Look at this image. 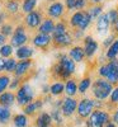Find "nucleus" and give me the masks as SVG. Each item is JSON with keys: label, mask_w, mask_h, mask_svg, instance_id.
Returning a JSON list of instances; mask_svg holds the SVG:
<instances>
[{"label": "nucleus", "mask_w": 118, "mask_h": 127, "mask_svg": "<svg viewBox=\"0 0 118 127\" xmlns=\"http://www.w3.org/2000/svg\"><path fill=\"white\" fill-rule=\"evenodd\" d=\"M15 66H17V60L13 59V57H9V60H5L4 71H6V72H14Z\"/></svg>", "instance_id": "e433bc0d"}, {"label": "nucleus", "mask_w": 118, "mask_h": 127, "mask_svg": "<svg viewBox=\"0 0 118 127\" xmlns=\"http://www.w3.org/2000/svg\"><path fill=\"white\" fill-rule=\"evenodd\" d=\"M109 20H108V17H107V13L105 14H102L98 19H96V32L99 34H105L109 29Z\"/></svg>", "instance_id": "2eb2a0df"}, {"label": "nucleus", "mask_w": 118, "mask_h": 127, "mask_svg": "<svg viewBox=\"0 0 118 127\" xmlns=\"http://www.w3.org/2000/svg\"><path fill=\"white\" fill-rule=\"evenodd\" d=\"M72 41L74 38L69 32H66V33H63L61 36H57V37H52V42L56 47H67L72 43Z\"/></svg>", "instance_id": "ddd939ff"}, {"label": "nucleus", "mask_w": 118, "mask_h": 127, "mask_svg": "<svg viewBox=\"0 0 118 127\" xmlns=\"http://www.w3.org/2000/svg\"><path fill=\"white\" fill-rule=\"evenodd\" d=\"M91 87V79L90 78H84L80 80L79 83V85H78V92L80 94H84V93H87V90Z\"/></svg>", "instance_id": "c756f323"}, {"label": "nucleus", "mask_w": 118, "mask_h": 127, "mask_svg": "<svg viewBox=\"0 0 118 127\" xmlns=\"http://www.w3.org/2000/svg\"><path fill=\"white\" fill-rule=\"evenodd\" d=\"M90 23H91V19H90L89 14H88L87 12H84V17H83V19H81V22H80V24H79L78 29H79V31L85 32V31L88 29V27L90 26Z\"/></svg>", "instance_id": "473e14b6"}, {"label": "nucleus", "mask_w": 118, "mask_h": 127, "mask_svg": "<svg viewBox=\"0 0 118 127\" xmlns=\"http://www.w3.org/2000/svg\"><path fill=\"white\" fill-rule=\"evenodd\" d=\"M63 92H65V84L61 83V81L53 83L52 85L50 87V93L52 95H61Z\"/></svg>", "instance_id": "393cba45"}, {"label": "nucleus", "mask_w": 118, "mask_h": 127, "mask_svg": "<svg viewBox=\"0 0 118 127\" xmlns=\"http://www.w3.org/2000/svg\"><path fill=\"white\" fill-rule=\"evenodd\" d=\"M0 8H1V4H0Z\"/></svg>", "instance_id": "4d7b16f0"}, {"label": "nucleus", "mask_w": 118, "mask_h": 127, "mask_svg": "<svg viewBox=\"0 0 118 127\" xmlns=\"http://www.w3.org/2000/svg\"><path fill=\"white\" fill-rule=\"evenodd\" d=\"M18 87H19V79H18V78H15V79H13V80H10V84H9V88H10V89H12V90H15Z\"/></svg>", "instance_id": "37998d69"}, {"label": "nucleus", "mask_w": 118, "mask_h": 127, "mask_svg": "<svg viewBox=\"0 0 118 127\" xmlns=\"http://www.w3.org/2000/svg\"><path fill=\"white\" fill-rule=\"evenodd\" d=\"M91 89H93L91 92H93V95L95 97V99L103 102L111 95V93L113 90V85L108 80L99 78L91 84Z\"/></svg>", "instance_id": "f257e3e1"}, {"label": "nucleus", "mask_w": 118, "mask_h": 127, "mask_svg": "<svg viewBox=\"0 0 118 127\" xmlns=\"http://www.w3.org/2000/svg\"><path fill=\"white\" fill-rule=\"evenodd\" d=\"M117 56H118V38H116L113 43H112L108 48H107L105 59H108V60H114Z\"/></svg>", "instance_id": "5701e85b"}, {"label": "nucleus", "mask_w": 118, "mask_h": 127, "mask_svg": "<svg viewBox=\"0 0 118 127\" xmlns=\"http://www.w3.org/2000/svg\"><path fill=\"white\" fill-rule=\"evenodd\" d=\"M63 14H65V5L61 1H55L47 8V15L50 18H62Z\"/></svg>", "instance_id": "9d476101"}, {"label": "nucleus", "mask_w": 118, "mask_h": 127, "mask_svg": "<svg viewBox=\"0 0 118 127\" xmlns=\"http://www.w3.org/2000/svg\"><path fill=\"white\" fill-rule=\"evenodd\" d=\"M69 57L74 61V62H81L85 57L84 54V48L80 46H74L70 51H69Z\"/></svg>", "instance_id": "a211bd4d"}, {"label": "nucleus", "mask_w": 118, "mask_h": 127, "mask_svg": "<svg viewBox=\"0 0 118 127\" xmlns=\"http://www.w3.org/2000/svg\"><path fill=\"white\" fill-rule=\"evenodd\" d=\"M109 99H111L112 104H118V87L113 88V90L109 95Z\"/></svg>", "instance_id": "ea45409f"}, {"label": "nucleus", "mask_w": 118, "mask_h": 127, "mask_svg": "<svg viewBox=\"0 0 118 127\" xmlns=\"http://www.w3.org/2000/svg\"><path fill=\"white\" fill-rule=\"evenodd\" d=\"M10 80L12 79L9 78V75H0V94L6 90V88L10 84Z\"/></svg>", "instance_id": "c9c22d12"}, {"label": "nucleus", "mask_w": 118, "mask_h": 127, "mask_svg": "<svg viewBox=\"0 0 118 127\" xmlns=\"http://www.w3.org/2000/svg\"><path fill=\"white\" fill-rule=\"evenodd\" d=\"M13 32H14V27L10 23H4L1 27H0V33H1L3 36H5V37L13 36Z\"/></svg>", "instance_id": "f704fd0d"}, {"label": "nucleus", "mask_w": 118, "mask_h": 127, "mask_svg": "<svg viewBox=\"0 0 118 127\" xmlns=\"http://www.w3.org/2000/svg\"><path fill=\"white\" fill-rule=\"evenodd\" d=\"M87 13L89 14V17H90L91 20L98 19V18L103 14V8H102L100 5H94V6H91V8L88 10Z\"/></svg>", "instance_id": "c85d7f7f"}, {"label": "nucleus", "mask_w": 118, "mask_h": 127, "mask_svg": "<svg viewBox=\"0 0 118 127\" xmlns=\"http://www.w3.org/2000/svg\"><path fill=\"white\" fill-rule=\"evenodd\" d=\"M53 28H55V22L53 19L50 18H45L42 20L41 26L38 27V33H43V34H51L53 32Z\"/></svg>", "instance_id": "dca6fc26"}, {"label": "nucleus", "mask_w": 118, "mask_h": 127, "mask_svg": "<svg viewBox=\"0 0 118 127\" xmlns=\"http://www.w3.org/2000/svg\"><path fill=\"white\" fill-rule=\"evenodd\" d=\"M84 38V32L79 29H74V39H80Z\"/></svg>", "instance_id": "a18cd8bd"}, {"label": "nucleus", "mask_w": 118, "mask_h": 127, "mask_svg": "<svg viewBox=\"0 0 118 127\" xmlns=\"http://www.w3.org/2000/svg\"><path fill=\"white\" fill-rule=\"evenodd\" d=\"M42 20H43L42 13L38 12V10H33V12L28 13L24 17V27H28V28H32V29H37L41 26Z\"/></svg>", "instance_id": "0eeeda50"}, {"label": "nucleus", "mask_w": 118, "mask_h": 127, "mask_svg": "<svg viewBox=\"0 0 118 127\" xmlns=\"http://www.w3.org/2000/svg\"><path fill=\"white\" fill-rule=\"evenodd\" d=\"M103 1H104V0H91V3H93V4H96V5L100 4V3H103Z\"/></svg>", "instance_id": "3c124183"}, {"label": "nucleus", "mask_w": 118, "mask_h": 127, "mask_svg": "<svg viewBox=\"0 0 118 127\" xmlns=\"http://www.w3.org/2000/svg\"><path fill=\"white\" fill-rule=\"evenodd\" d=\"M37 0H23V4H22V10L23 13L28 14L30 12H33L37 6Z\"/></svg>", "instance_id": "cd10ccee"}, {"label": "nucleus", "mask_w": 118, "mask_h": 127, "mask_svg": "<svg viewBox=\"0 0 118 127\" xmlns=\"http://www.w3.org/2000/svg\"><path fill=\"white\" fill-rule=\"evenodd\" d=\"M107 17H108V20L111 26H116L117 20H118V10L117 9H111L108 13H107Z\"/></svg>", "instance_id": "58836bf2"}, {"label": "nucleus", "mask_w": 118, "mask_h": 127, "mask_svg": "<svg viewBox=\"0 0 118 127\" xmlns=\"http://www.w3.org/2000/svg\"><path fill=\"white\" fill-rule=\"evenodd\" d=\"M34 98V92L32 89V87L29 84H23L22 87L18 89L17 93V102L19 105H27L28 103H30Z\"/></svg>", "instance_id": "7ed1b4c3"}, {"label": "nucleus", "mask_w": 118, "mask_h": 127, "mask_svg": "<svg viewBox=\"0 0 118 127\" xmlns=\"http://www.w3.org/2000/svg\"><path fill=\"white\" fill-rule=\"evenodd\" d=\"M32 66V60H20L19 62H17V66L14 70V75L15 78H22L23 75L28 72V70Z\"/></svg>", "instance_id": "4468645a"}, {"label": "nucleus", "mask_w": 118, "mask_h": 127, "mask_svg": "<svg viewBox=\"0 0 118 127\" xmlns=\"http://www.w3.org/2000/svg\"><path fill=\"white\" fill-rule=\"evenodd\" d=\"M6 17H8V13H5V12H0V27H1V26L5 23Z\"/></svg>", "instance_id": "49530a36"}, {"label": "nucleus", "mask_w": 118, "mask_h": 127, "mask_svg": "<svg viewBox=\"0 0 118 127\" xmlns=\"http://www.w3.org/2000/svg\"><path fill=\"white\" fill-rule=\"evenodd\" d=\"M112 122L114 125H118V109H116L114 113H113V116H112Z\"/></svg>", "instance_id": "de8ad7c7"}, {"label": "nucleus", "mask_w": 118, "mask_h": 127, "mask_svg": "<svg viewBox=\"0 0 118 127\" xmlns=\"http://www.w3.org/2000/svg\"><path fill=\"white\" fill-rule=\"evenodd\" d=\"M10 117H12V112L6 107H0V123L5 125L9 122Z\"/></svg>", "instance_id": "7c9ffc66"}, {"label": "nucleus", "mask_w": 118, "mask_h": 127, "mask_svg": "<svg viewBox=\"0 0 118 127\" xmlns=\"http://www.w3.org/2000/svg\"><path fill=\"white\" fill-rule=\"evenodd\" d=\"M42 104H43V102H42L41 99H37V100H32L30 103H28L27 105H24V114H33L36 113L37 111H39V108L42 107Z\"/></svg>", "instance_id": "aec40b11"}, {"label": "nucleus", "mask_w": 118, "mask_h": 127, "mask_svg": "<svg viewBox=\"0 0 118 127\" xmlns=\"http://www.w3.org/2000/svg\"><path fill=\"white\" fill-rule=\"evenodd\" d=\"M5 43H6V37H5V36H3L1 33H0V47L4 46Z\"/></svg>", "instance_id": "09e8293b"}, {"label": "nucleus", "mask_w": 118, "mask_h": 127, "mask_svg": "<svg viewBox=\"0 0 118 127\" xmlns=\"http://www.w3.org/2000/svg\"><path fill=\"white\" fill-rule=\"evenodd\" d=\"M109 113L103 109H94L87 121V127H105L111 121Z\"/></svg>", "instance_id": "f03ea898"}, {"label": "nucleus", "mask_w": 118, "mask_h": 127, "mask_svg": "<svg viewBox=\"0 0 118 127\" xmlns=\"http://www.w3.org/2000/svg\"><path fill=\"white\" fill-rule=\"evenodd\" d=\"M83 17H84V10H79V12L74 13L71 15V18H70V26L72 28H78L80 22H81V19H83Z\"/></svg>", "instance_id": "bb28decb"}, {"label": "nucleus", "mask_w": 118, "mask_h": 127, "mask_svg": "<svg viewBox=\"0 0 118 127\" xmlns=\"http://www.w3.org/2000/svg\"><path fill=\"white\" fill-rule=\"evenodd\" d=\"M105 127H117V125H114L113 122H109V123H108V125H107Z\"/></svg>", "instance_id": "864d4df0"}, {"label": "nucleus", "mask_w": 118, "mask_h": 127, "mask_svg": "<svg viewBox=\"0 0 118 127\" xmlns=\"http://www.w3.org/2000/svg\"><path fill=\"white\" fill-rule=\"evenodd\" d=\"M34 54V50L33 47H29V46H22V47H18L15 51V55L19 60H28L33 56Z\"/></svg>", "instance_id": "f3484780"}, {"label": "nucleus", "mask_w": 118, "mask_h": 127, "mask_svg": "<svg viewBox=\"0 0 118 127\" xmlns=\"http://www.w3.org/2000/svg\"><path fill=\"white\" fill-rule=\"evenodd\" d=\"M94 111V103H93V99L90 98H84L81 99L79 103H78V108H76V112L79 114L80 118H87L93 113Z\"/></svg>", "instance_id": "39448f33"}, {"label": "nucleus", "mask_w": 118, "mask_h": 127, "mask_svg": "<svg viewBox=\"0 0 118 127\" xmlns=\"http://www.w3.org/2000/svg\"><path fill=\"white\" fill-rule=\"evenodd\" d=\"M59 65L61 66V69L63 71H66L67 74H70V75H72V74L76 71V65H75V62L66 55H60L59 56Z\"/></svg>", "instance_id": "9b49d317"}, {"label": "nucleus", "mask_w": 118, "mask_h": 127, "mask_svg": "<svg viewBox=\"0 0 118 127\" xmlns=\"http://www.w3.org/2000/svg\"><path fill=\"white\" fill-rule=\"evenodd\" d=\"M19 4H20V0H6L4 3L6 13L12 15L17 14L19 12Z\"/></svg>", "instance_id": "412c9836"}, {"label": "nucleus", "mask_w": 118, "mask_h": 127, "mask_svg": "<svg viewBox=\"0 0 118 127\" xmlns=\"http://www.w3.org/2000/svg\"><path fill=\"white\" fill-rule=\"evenodd\" d=\"M13 54V46L9 45V43H5L4 46L0 47V56L4 57V59H8Z\"/></svg>", "instance_id": "72a5a7b5"}, {"label": "nucleus", "mask_w": 118, "mask_h": 127, "mask_svg": "<svg viewBox=\"0 0 118 127\" xmlns=\"http://www.w3.org/2000/svg\"><path fill=\"white\" fill-rule=\"evenodd\" d=\"M32 42H33L34 47H38V48H47L51 43H52V37L50 34H43V33H37L33 39H32Z\"/></svg>", "instance_id": "f8f14e48"}, {"label": "nucleus", "mask_w": 118, "mask_h": 127, "mask_svg": "<svg viewBox=\"0 0 118 127\" xmlns=\"http://www.w3.org/2000/svg\"><path fill=\"white\" fill-rule=\"evenodd\" d=\"M83 48H84L85 56L91 59L96 54V51L99 50V45L91 36H87V37H84V47Z\"/></svg>", "instance_id": "1a4fd4ad"}, {"label": "nucleus", "mask_w": 118, "mask_h": 127, "mask_svg": "<svg viewBox=\"0 0 118 127\" xmlns=\"http://www.w3.org/2000/svg\"><path fill=\"white\" fill-rule=\"evenodd\" d=\"M114 39H116V37H114V34H111V36H108L104 41H103V46L105 47V48H108L113 42H114Z\"/></svg>", "instance_id": "79ce46f5"}, {"label": "nucleus", "mask_w": 118, "mask_h": 127, "mask_svg": "<svg viewBox=\"0 0 118 127\" xmlns=\"http://www.w3.org/2000/svg\"><path fill=\"white\" fill-rule=\"evenodd\" d=\"M78 108V102L74 97H67L62 100V105H61V113L65 117H71L75 113Z\"/></svg>", "instance_id": "6e6552de"}, {"label": "nucleus", "mask_w": 118, "mask_h": 127, "mask_svg": "<svg viewBox=\"0 0 118 127\" xmlns=\"http://www.w3.org/2000/svg\"><path fill=\"white\" fill-rule=\"evenodd\" d=\"M50 92V87L48 85H43V93H48Z\"/></svg>", "instance_id": "603ef678"}, {"label": "nucleus", "mask_w": 118, "mask_h": 127, "mask_svg": "<svg viewBox=\"0 0 118 127\" xmlns=\"http://www.w3.org/2000/svg\"><path fill=\"white\" fill-rule=\"evenodd\" d=\"M48 1H52V3H55V1H56V0H48Z\"/></svg>", "instance_id": "6e6d98bb"}, {"label": "nucleus", "mask_w": 118, "mask_h": 127, "mask_svg": "<svg viewBox=\"0 0 118 127\" xmlns=\"http://www.w3.org/2000/svg\"><path fill=\"white\" fill-rule=\"evenodd\" d=\"M14 100H15V95L12 92H4L0 94V105L1 107L9 108L10 105L14 104Z\"/></svg>", "instance_id": "6ab92c4d"}, {"label": "nucleus", "mask_w": 118, "mask_h": 127, "mask_svg": "<svg viewBox=\"0 0 118 127\" xmlns=\"http://www.w3.org/2000/svg\"><path fill=\"white\" fill-rule=\"evenodd\" d=\"M13 122H14L15 127H26L28 125V118L26 114H17V116H14Z\"/></svg>", "instance_id": "2f4dec72"}, {"label": "nucleus", "mask_w": 118, "mask_h": 127, "mask_svg": "<svg viewBox=\"0 0 118 127\" xmlns=\"http://www.w3.org/2000/svg\"><path fill=\"white\" fill-rule=\"evenodd\" d=\"M75 3H76V0H65V5L69 10H74L75 9Z\"/></svg>", "instance_id": "c03bdc74"}, {"label": "nucleus", "mask_w": 118, "mask_h": 127, "mask_svg": "<svg viewBox=\"0 0 118 127\" xmlns=\"http://www.w3.org/2000/svg\"><path fill=\"white\" fill-rule=\"evenodd\" d=\"M107 66V74H105V80H108L112 85L118 84V60H109V62L105 64Z\"/></svg>", "instance_id": "423d86ee"}, {"label": "nucleus", "mask_w": 118, "mask_h": 127, "mask_svg": "<svg viewBox=\"0 0 118 127\" xmlns=\"http://www.w3.org/2000/svg\"><path fill=\"white\" fill-rule=\"evenodd\" d=\"M65 93L67 94V97H74L78 93V84L75 80L69 79L65 84Z\"/></svg>", "instance_id": "b1692460"}, {"label": "nucleus", "mask_w": 118, "mask_h": 127, "mask_svg": "<svg viewBox=\"0 0 118 127\" xmlns=\"http://www.w3.org/2000/svg\"><path fill=\"white\" fill-rule=\"evenodd\" d=\"M4 67H5V60L0 57V72L4 71Z\"/></svg>", "instance_id": "8fccbe9b"}, {"label": "nucleus", "mask_w": 118, "mask_h": 127, "mask_svg": "<svg viewBox=\"0 0 118 127\" xmlns=\"http://www.w3.org/2000/svg\"><path fill=\"white\" fill-rule=\"evenodd\" d=\"M50 116H51V118L55 121L57 125H61L62 123V113H61V111L59 108H53Z\"/></svg>", "instance_id": "4c0bfd02"}, {"label": "nucleus", "mask_w": 118, "mask_h": 127, "mask_svg": "<svg viewBox=\"0 0 118 127\" xmlns=\"http://www.w3.org/2000/svg\"><path fill=\"white\" fill-rule=\"evenodd\" d=\"M28 41V36L26 33V27L23 24L20 26H17L14 28V32H13V36H12V39H10V45L13 47H22V46H26Z\"/></svg>", "instance_id": "20e7f679"}, {"label": "nucleus", "mask_w": 118, "mask_h": 127, "mask_svg": "<svg viewBox=\"0 0 118 127\" xmlns=\"http://www.w3.org/2000/svg\"><path fill=\"white\" fill-rule=\"evenodd\" d=\"M87 5H88V0H76V3H75V9L79 12V10H83Z\"/></svg>", "instance_id": "a19ab883"}, {"label": "nucleus", "mask_w": 118, "mask_h": 127, "mask_svg": "<svg viewBox=\"0 0 118 127\" xmlns=\"http://www.w3.org/2000/svg\"><path fill=\"white\" fill-rule=\"evenodd\" d=\"M67 32V27H66V23L61 20V22L56 23L55 24V28H53V32H52V37H57V36H61L63 33Z\"/></svg>", "instance_id": "a878e982"}, {"label": "nucleus", "mask_w": 118, "mask_h": 127, "mask_svg": "<svg viewBox=\"0 0 118 127\" xmlns=\"http://www.w3.org/2000/svg\"><path fill=\"white\" fill-rule=\"evenodd\" d=\"M51 122H52V118L50 113L42 112L37 117V127H50Z\"/></svg>", "instance_id": "4be33fe9"}, {"label": "nucleus", "mask_w": 118, "mask_h": 127, "mask_svg": "<svg viewBox=\"0 0 118 127\" xmlns=\"http://www.w3.org/2000/svg\"><path fill=\"white\" fill-rule=\"evenodd\" d=\"M114 27H116V32L118 33V20H117V23H116V26H114Z\"/></svg>", "instance_id": "5fc2aeb1"}]
</instances>
